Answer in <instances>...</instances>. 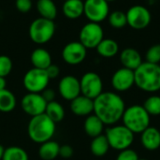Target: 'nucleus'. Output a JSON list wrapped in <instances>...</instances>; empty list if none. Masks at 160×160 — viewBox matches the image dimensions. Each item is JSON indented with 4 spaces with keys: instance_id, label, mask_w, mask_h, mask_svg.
Returning a JSON list of instances; mask_svg holds the SVG:
<instances>
[{
    "instance_id": "f257e3e1",
    "label": "nucleus",
    "mask_w": 160,
    "mask_h": 160,
    "mask_svg": "<svg viewBox=\"0 0 160 160\" xmlns=\"http://www.w3.org/2000/svg\"><path fill=\"white\" fill-rule=\"evenodd\" d=\"M125 110V101L117 93L102 92L94 99V114L104 125H115L122 119Z\"/></svg>"
},
{
    "instance_id": "f03ea898",
    "label": "nucleus",
    "mask_w": 160,
    "mask_h": 160,
    "mask_svg": "<svg viewBox=\"0 0 160 160\" xmlns=\"http://www.w3.org/2000/svg\"><path fill=\"white\" fill-rule=\"evenodd\" d=\"M135 85L142 91L155 93L160 90V65L142 62L134 70Z\"/></svg>"
},
{
    "instance_id": "7ed1b4c3",
    "label": "nucleus",
    "mask_w": 160,
    "mask_h": 160,
    "mask_svg": "<svg viewBox=\"0 0 160 160\" xmlns=\"http://www.w3.org/2000/svg\"><path fill=\"white\" fill-rule=\"evenodd\" d=\"M56 130V124L45 113L31 117L27 126V134L31 141L41 144L52 140Z\"/></svg>"
},
{
    "instance_id": "20e7f679",
    "label": "nucleus",
    "mask_w": 160,
    "mask_h": 160,
    "mask_svg": "<svg viewBox=\"0 0 160 160\" xmlns=\"http://www.w3.org/2000/svg\"><path fill=\"white\" fill-rule=\"evenodd\" d=\"M150 117L143 106L132 105L126 108L121 120L132 133L139 134L150 127Z\"/></svg>"
},
{
    "instance_id": "39448f33",
    "label": "nucleus",
    "mask_w": 160,
    "mask_h": 160,
    "mask_svg": "<svg viewBox=\"0 0 160 160\" xmlns=\"http://www.w3.org/2000/svg\"><path fill=\"white\" fill-rule=\"evenodd\" d=\"M111 148L123 151L128 149L134 142V133H132L124 125L110 126L105 132Z\"/></svg>"
},
{
    "instance_id": "423d86ee",
    "label": "nucleus",
    "mask_w": 160,
    "mask_h": 160,
    "mask_svg": "<svg viewBox=\"0 0 160 160\" xmlns=\"http://www.w3.org/2000/svg\"><path fill=\"white\" fill-rule=\"evenodd\" d=\"M56 26L53 21L39 17L31 22L29 26V37L37 44H45L52 38Z\"/></svg>"
},
{
    "instance_id": "0eeeda50",
    "label": "nucleus",
    "mask_w": 160,
    "mask_h": 160,
    "mask_svg": "<svg viewBox=\"0 0 160 160\" xmlns=\"http://www.w3.org/2000/svg\"><path fill=\"white\" fill-rule=\"evenodd\" d=\"M50 79L45 69L33 68L23 76L22 83L28 93H41L48 87Z\"/></svg>"
},
{
    "instance_id": "6e6552de",
    "label": "nucleus",
    "mask_w": 160,
    "mask_h": 160,
    "mask_svg": "<svg viewBox=\"0 0 160 160\" xmlns=\"http://www.w3.org/2000/svg\"><path fill=\"white\" fill-rule=\"evenodd\" d=\"M79 38V41L86 49H94L104 38V32L99 23L89 22L82 27Z\"/></svg>"
},
{
    "instance_id": "1a4fd4ad",
    "label": "nucleus",
    "mask_w": 160,
    "mask_h": 160,
    "mask_svg": "<svg viewBox=\"0 0 160 160\" xmlns=\"http://www.w3.org/2000/svg\"><path fill=\"white\" fill-rule=\"evenodd\" d=\"M81 95L95 99L103 92V82L96 72H86L80 80Z\"/></svg>"
},
{
    "instance_id": "9d476101",
    "label": "nucleus",
    "mask_w": 160,
    "mask_h": 160,
    "mask_svg": "<svg viewBox=\"0 0 160 160\" xmlns=\"http://www.w3.org/2000/svg\"><path fill=\"white\" fill-rule=\"evenodd\" d=\"M83 14L92 22H101L109 16V3L106 0H85Z\"/></svg>"
},
{
    "instance_id": "9b49d317",
    "label": "nucleus",
    "mask_w": 160,
    "mask_h": 160,
    "mask_svg": "<svg viewBox=\"0 0 160 160\" xmlns=\"http://www.w3.org/2000/svg\"><path fill=\"white\" fill-rule=\"evenodd\" d=\"M126 14L128 24L135 30H142L146 28L152 20L149 9L142 5L131 7Z\"/></svg>"
},
{
    "instance_id": "f8f14e48",
    "label": "nucleus",
    "mask_w": 160,
    "mask_h": 160,
    "mask_svg": "<svg viewBox=\"0 0 160 160\" xmlns=\"http://www.w3.org/2000/svg\"><path fill=\"white\" fill-rule=\"evenodd\" d=\"M22 110L30 117L45 112L47 102L40 93H27L21 100Z\"/></svg>"
},
{
    "instance_id": "ddd939ff",
    "label": "nucleus",
    "mask_w": 160,
    "mask_h": 160,
    "mask_svg": "<svg viewBox=\"0 0 160 160\" xmlns=\"http://www.w3.org/2000/svg\"><path fill=\"white\" fill-rule=\"evenodd\" d=\"M87 54V49L80 41L68 43L62 51L63 60L71 66H76L83 62Z\"/></svg>"
},
{
    "instance_id": "4468645a",
    "label": "nucleus",
    "mask_w": 160,
    "mask_h": 160,
    "mask_svg": "<svg viewBox=\"0 0 160 160\" xmlns=\"http://www.w3.org/2000/svg\"><path fill=\"white\" fill-rule=\"evenodd\" d=\"M58 92L64 99L73 100L81 95L80 80L72 75L64 76L58 83Z\"/></svg>"
},
{
    "instance_id": "2eb2a0df",
    "label": "nucleus",
    "mask_w": 160,
    "mask_h": 160,
    "mask_svg": "<svg viewBox=\"0 0 160 160\" xmlns=\"http://www.w3.org/2000/svg\"><path fill=\"white\" fill-rule=\"evenodd\" d=\"M135 84L134 71L126 68L116 70L112 77V85L117 92H126Z\"/></svg>"
},
{
    "instance_id": "dca6fc26",
    "label": "nucleus",
    "mask_w": 160,
    "mask_h": 160,
    "mask_svg": "<svg viewBox=\"0 0 160 160\" xmlns=\"http://www.w3.org/2000/svg\"><path fill=\"white\" fill-rule=\"evenodd\" d=\"M70 110L76 116H88L94 112V99L80 95L70 101Z\"/></svg>"
},
{
    "instance_id": "f3484780",
    "label": "nucleus",
    "mask_w": 160,
    "mask_h": 160,
    "mask_svg": "<svg viewBox=\"0 0 160 160\" xmlns=\"http://www.w3.org/2000/svg\"><path fill=\"white\" fill-rule=\"evenodd\" d=\"M141 142L148 151H156L160 147V131L157 128L149 127L141 133Z\"/></svg>"
},
{
    "instance_id": "a211bd4d",
    "label": "nucleus",
    "mask_w": 160,
    "mask_h": 160,
    "mask_svg": "<svg viewBox=\"0 0 160 160\" xmlns=\"http://www.w3.org/2000/svg\"><path fill=\"white\" fill-rule=\"evenodd\" d=\"M120 62L123 65V68L135 70L142 63L141 53L133 48H127L123 50L120 53Z\"/></svg>"
},
{
    "instance_id": "6ab92c4d",
    "label": "nucleus",
    "mask_w": 160,
    "mask_h": 160,
    "mask_svg": "<svg viewBox=\"0 0 160 160\" xmlns=\"http://www.w3.org/2000/svg\"><path fill=\"white\" fill-rule=\"evenodd\" d=\"M30 60L33 67L39 69H46L50 65L52 64L50 52L43 48L35 49L31 53Z\"/></svg>"
},
{
    "instance_id": "aec40b11",
    "label": "nucleus",
    "mask_w": 160,
    "mask_h": 160,
    "mask_svg": "<svg viewBox=\"0 0 160 160\" xmlns=\"http://www.w3.org/2000/svg\"><path fill=\"white\" fill-rule=\"evenodd\" d=\"M83 128L85 133L89 137L96 138L102 134L104 129V124L96 114H90L86 117L84 121Z\"/></svg>"
},
{
    "instance_id": "412c9836",
    "label": "nucleus",
    "mask_w": 160,
    "mask_h": 160,
    "mask_svg": "<svg viewBox=\"0 0 160 160\" xmlns=\"http://www.w3.org/2000/svg\"><path fill=\"white\" fill-rule=\"evenodd\" d=\"M83 2L82 0H67L64 2L63 14L71 20L80 18L83 14Z\"/></svg>"
},
{
    "instance_id": "4be33fe9",
    "label": "nucleus",
    "mask_w": 160,
    "mask_h": 160,
    "mask_svg": "<svg viewBox=\"0 0 160 160\" xmlns=\"http://www.w3.org/2000/svg\"><path fill=\"white\" fill-rule=\"evenodd\" d=\"M60 145L57 142L50 140L40 144L38 156L42 160H53L59 156Z\"/></svg>"
},
{
    "instance_id": "5701e85b",
    "label": "nucleus",
    "mask_w": 160,
    "mask_h": 160,
    "mask_svg": "<svg viewBox=\"0 0 160 160\" xmlns=\"http://www.w3.org/2000/svg\"><path fill=\"white\" fill-rule=\"evenodd\" d=\"M98 53L105 58H112L119 52L118 43L112 38H103L96 48Z\"/></svg>"
},
{
    "instance_id": "b1692460",
    "label": "nucleus",
    "mask_w": 160,
    "mask_h": 160,
    "mask_svg": "<svg viewBox=\"0 0 160 160\" xmlns=\"http://www.w3.org/2000/svg\"><path fill=\"white\" fill-rule=\"evenodd\" d=\"M37 10L40 17L53 21L57 16V8L52 0H38Z\"/></svg>"
},
{
    "instance_id": "393cba45",
    "label": "nucleus",
    "mask_w": 160,
    "mask_h": 160,
    "mask_svg": "<svg viewBox=\"0 0 160 160\" xmlns=\"http://www.w3.org/2000/svg\"><path fill=\"white\" fill-rule=\"evenodd\" d=\"M110 148L111 147L109 145L108 140H107L106 136L103 134H101L96 138H93L91 144H90L91 153L95 157H98V158L104 157L108 153Z\"/></svg>"
},
{
    "instance_id": "a878e982",
    "label": "nucleus",
    "mask_w": 160,
    "mask_h": 160,
    "mask_svg": "<svg viewBox=\"0 0 160 160\" xmlns=\"http://www.w3.org/2000/svg\"><path fill=\"white\" fill-rule=\"evenodd\" d=\"M17 104V99L15 95L8 90L7 88L0 91V112H12Z\"/></svg>"
},
{
    "instance_id": "bb28decb",
    "label": "nucleus",
    "mask_w": 160,
    "mask_h": 160,
    "mask_svg": "<svg viewBox=\"0 0 160 160\" xmlns=\"http://www.w3.org/2000/svg\"><path fill=\"white\" fill-rule=\"evenodd\" d=\"M51 120L55 124L61 122L65 117V109L62 104L53 100L47 103V107L44 112Z\"/></svg>"
},
{
    "instance_id": "cd10ccee",
    "label": "nucleus",
    "mask_w": 160,
    "mask_h": 160,
    "mask_svg": "<svg viewBox=\"0 0 160 160\" xmlns=\"http://www.w3.org/2000/svg\"><path fill=\"white\" fill-rule=\"evenodd\" d=\"M2 160H29L27 152L19 146H9L5 148Z\"/></svg>"
},
{
    "instance_id": "c85d7f7f",
    "label": "nucleus",
    "mask_w": 160,
    "mask_h": 160,
    "mask_svg": "<svg viewBox=\"0 0 160 160\" xmlns=\"http://www.w3.org/2000/svg\"><path fill=\"white\" fill-rule=\"evenodd\" d=\"M143 108L149 113L150 116H158L160 115V97L159 96H151L147 98L143 103Z\"/></svg>"
},
{
    "instance_id": "c756f323",
    "label": "nucleus",
    "mask_w": 160,
    "mask_h": 160,
    "mask_svg": "<svg viewBox=\"0 0 160 160\" xmlns=\"http://www.w3.org/2000/svg\"><path fill=\"white\" fill-rule=\"evenodd\" d=\"M109 22L113 28H123L128 24L127 14L121 10H115L112 12L109 16Z\"/></svg>"
},
{
    "instance_id": "7c9ffc66",
    "label": "nucleus",
    "mask_w": 160,
    "mask_h": 160,
    "mask_svg": "<svg viewBox=\"0 0 160 160\" xmlns=\"http://www.w3.org/2000/svg\"><path fill=\"white\" fill-rule=\"evenodd\" d=\"M146 62L153 64H159L160 62V44L151 46L145 54Z\"/></svg>"
},
{
    "instance_id": "2f4dec72",
    "label": "nucleus",
    "mask_w": 160,
    "mask_h": 160,
    "mask_svg": "<svg viewBox=\"0 0 160 160\" xmlns=\"http://www.w3.org/2000/svg\"><path fill=\"white\" fill-rule=\"evenodd\" d=\"M12 70V61L7 55H0V77L6 78Z\"/></svg>"
},
{
    "instance_id": "473e14b6",
    "label": "nucleus",
    "mask_w": 160,
    "mask_h": 160,
    "mask_svg": "<svg viewBox=\"0 0 160 160\" xmlns=\"http://www.w3.org/2000/svg\"><path fill=\"white\" fill-rule=\"evenodd\" d=\"M116 160H139V156L136 151L128 148L123 151H120Z\"/></svg>"
},
{
    "instance_id": "72a5a7b5",
    "label": "nucleus",
    "mask_w": 160,
    "mask_h": 160,
    "mask_svg": "<svg viewBox=\"0 0 160 160\" xmlns=\"http://www.w3.org/2000/svg\"><path fill=\"white\" fill-rule=\"evenodd\" d=\"M15 6H16V8L20 12L26 13L32 8V1L31 0H16Z\"/></svg>"
},
{
    "instance_id": "f704fd0d",
    "label": "nucleus",
    "mask_w": 160,
    "mask_h": 160,
    "mask_svg": "<svg viewBox=\"0 0 160 160\" xmlns=\"http://www.w3.org/2000/svg\"><path fill=\"white\" fill-rule=\"evenodd\" d=\"M45 70H46V73H47V75H48V77H49L50 80L56 79L59 76V74H60V68H59V67L57 65H54V64L50 65Z\"/></svg>"
},
{
    "instance_id": "c9c22d12",
    "label": "nucleus",
    "mask_w": 160,
    "mask_h": 160,
    "mask_svg": "<svg viewBox=\"0 0 160 160\" xmlns=\"http://www.w3.org/2000/svg\"><path fill=\"white\" fill-rule=\"evenodd\" d=\"M73 148L68 145V144H64L62 146H60L59 149V156L63 158H69L73 156Z\"/></svg>"
},
{
    "instance_id": "e433bc0d",
    "label": "nucleus",
    "mask_w": 160,
    "mask_h": 160,
    "mask_svg": "<svg viewBox=\"0 0 160 160\" xmlns=\"http://www.w3.org/2000/svg\"><path fill=\"white\" fill-rule=\"evenodd\" d=\"M40 94L43 97V98L46 100L47 103H49L51 101H53L55 99V92H54V90L50 89L48 87L45 90H43Z\"/></svg>"
},
{
    "instance_id": "4c0bfd02",
    "label": "nucleus",
    "mask_w": 160,
    "mask_h": 160,
    "mask_svg": "<svg viewBox=\"0 0 160 160\" xmlns=\"http://www.w3.org/2000/svg\"><path fill=\"white\" fill-rule=\"evenodd\" d=\"M6 86H7V81H6V78H4V77H0V91H1V90L6 89Z\"/></svg>"
},
{
    "instance_id": "58836bf2",
    "label": "nucleus",
    "mask_w": 160,
    "mask_h": 160,
    "mask_svg": "<svg viewBox=\"0 0 160 160\" xmlns=\"http://www.w3.org/2000/svg\"><path fill=\"white\" fill-rule=\"evenodd\" d=\"M4 152H5V148L3 147L2 144H0V160H2V158H3Z\"/></svg>"
},
{
    "instance_id": "ea45409f",
    "label": "nucleus",
    "mask_w": 160,
    "mask_h": 160,
    "mask_svg": "<svg viewBox=\"0 0 160 160\" xmlns=\"http://www.w3.org/2000/svg\"><path fill=\"white\" fill-rule=\"evenodd\" d=\"M106 1H107V2L109 3V2H112V1H115V0H106Z\"/></svg>"
},
{
    "instance_id": "a19ab883",
    "label": "nucleus",
    "mask_w": 160,
    "mask_h": 160,
    "mask_svg": "<svg viewBox=\"0 0 160 160\" xmlns=\"http://www.w3.org/2000/svg\"><path fill=\"white\" fill-rule=\"evenodd\" d=\"M139 160H148V159H145V158H139Z\"/></svg>"
},
{
    "instance_id": "79ce46f5",
    "label": "nucleus",
    "mask_w": 160,
    "mask_h": 160,
    "mask_svg": "<svg viewBox=\"0 0 160 160\" xmlns=\"http://www.w3.org/2000/svg\"><path fill=\"white\" fill-rule=\"evenodd\" d=\"M64 1H67V0H64Z\"/></svg>"
}]
</instances>
